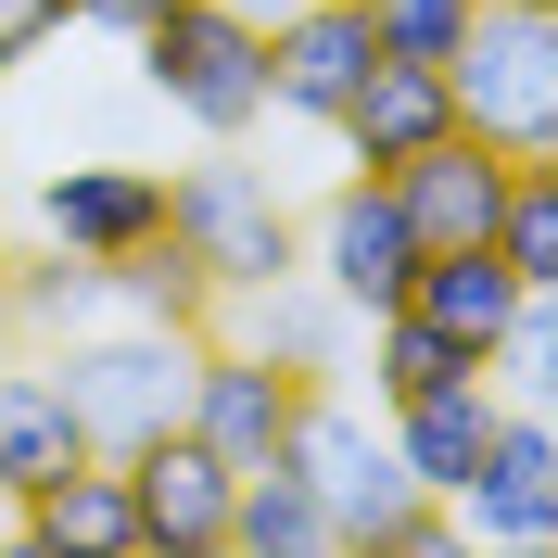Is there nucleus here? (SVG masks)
Here are the masks:
<instances>
[{"label": "nucleus", "instance_id": "1", "mask_svg": "<svg viewBox=\"0 0 558 558\" xmlns=\"http://www.w3.org/2000/svg\"><path fill=\"white\" fill-rule=\"evenodd\" d=\"M457 128L495 140V153H558V0H483L445 51Z\"/></svg>", "mask_w": 558, "mask_h": 558}, {"label": "nucleus", "instance_id": "2", "mask_svg": "<svg viewBox=\"0 0 558 558\" xmlns=\"http://www.w3.org/2000/svg\"><path fill=\"white\" fill-rule=\"evenodd\" d=\"M128 51H140V76H153V102L191 114L204 140L267 128V13H254V0H166Z\"/></svg>", "mask_w": 558, "mask_h": 558}, {"label": "nucleus", "instance_id": "3", "mask_svg": "<svg viewBox=\"0 0 558 558\" xmlns=\"http://www.w3.org/2000/svg\"><path fill=\"white\" fill-rule=\"evenodd\" d=\"M191 355H204V330H153V317H114V330L89 317V330H64L51 381H64L89 457H128V445H153V432H178V407H191Z\"/></svg>", "mask_w": 558, "mask_h": 558}, {"label": "nucleus", "instance_id": "4", "mask_svg": "<svg viewBox=\"0 0 558 558\" xmlns=\"http://www.w3.org/2000/svg\"><path fill=\"white\" fill-rule=\"evenodd\" d=\"M166 242L204 267V292H254V279H292L305 267V216L267 191V166H242L229 140H216L204 166H166Z\"/></svg>", "mask_w": 558, "mask_h": 558}, {"label": "nucleus", "instance_id": "5", "mask_svg": "<svg viewBox=\"0 0 558 558\" xmlns=\"http://www.w3.org/2000/svg\"><path fill=\"white\" fill-rule=\"evenodd\" d=\"M292 470L317 483V508H330V533H343V558H381L393 546V521H407V470H393V432L368 407H355L343 381H305V407H292Z\"/></svg>", "mask_w": 558, "mask_h": 558}, {"label": "nucleus", "instance_id": "6", "mask_svg": "<svg viewBox=\"0 0 558 558\" xmlns=\"http://www.w3.org/2000/svg\"><path fill=\"white\" fill-rule=\"evenodd\" d=\"M407 267H418V229H407V204H393V178L355 166L343 191L305 216V279L355 317V330H368L381 305H407Z\"/></svg>", "mask_w": 558, "mask_h": 558}, {"label": "nucleus", "instance_id": "7", "mask_svg": "<svg viewBox=\"0 0 558 558\" xmlns=\"http://www.w3.org/2000/svg\"><path fill=\"white\" fill-rule=\"evenodd\" d=\"M368 64H381V38L355 0H279L267 13V114H292V128H330Z\"/></svg>", "mask_w": 558, "mask_h": 558}, {"label": "nucleus", "instance_id": "8", "mask_svg": "<svg viewBox=\"0 0 558 558\" xmlns=\"http://www.w3.org/2000/svg\"><path fill=\"white\" fill-rule=\"evenodd\" d=\"M292 407H305V381L292 368H267L254 343H229V330H204V355H191V407H178V432L191 445H216L229 470H254V457L292 445Z\"/></svg>", "mask_w": 558, "mask_h": 558}, {"label": "nucleus", "instance_id": "9", "mask_svg": "<svg viewBox=\"0 0 558 558\" xmlns=\"http://www.w3.org/2000/svg\"><path fill=\"white\" fill-rule=\"evenodd\" d=\"M229 457L191 432L128 445V508H140V558H229Z\"/></svg>", "mask_w": 558, "mask_h": 558}, {"label": "nucleus", "instance_id": "10", "mask_svg": "<svg viewBox=\"0 0 558 558\" xmlns=\"http://www.w3.org/2000/svg\"><path fill=\"white\" fill-rule=\"evenodd\" d=\"M457 521L483 533V546H521V558L558 546V445H546V418H533L521 393L495 407V445H483V470H470V495H457Z\"/></svg>", "mask_w": 558, "mask_h": 558}, {"label": "nucleus", "instance_id": "11", "mask_svg": "<svg viewBox=\"0 0 558 558\" xmlns=\"http://www.w3.org/2000/svg\"><path fill=\"white\" fill-rule=\"evenodd\" d=\"M0 508H13V546H38V558H140L128 457H64L51 483L0 495Z\"/></svg>", "mask_w": 558, "mask_h": 558}, {"label": "nucleus", "instance_id": "12", "mask_svg": "<svg viewBox=\"0 0 558 558\" xmlns=\"http://www.w3.org/2000/svg\"><path fill=\"white\" fill-rule=\"evenodd\" d=\"M153 229H166V166H51L38 178V242L89 254V267H114Z\"/></svg>", "mask_w": 558, "mask_h": 558}, {"label": "nucleus", "instance_id": "13", "mask_svg": "<svg viewBox=\"0 0 558 558\" xmlns=\"http://www.w3.org/2000/svg\"><path fill=\"white\" fill-rule=\"evenodd\" d=\"M330 140H343L368 178H393L407 153L457 140V89H445V64H407V51H381V64L355 76V102L330 114Z\"/></svg>", "mask_w": 558, "mask_h": 558}, {"label": "nucleus", "instance_id": "14", "mask_svg": "<svg viewBox=\"0 0 558 558\" xmlns=\"http://www.w3.org/2000/svg\"><path fill=\"white\" fill-rule=\"evenodd\" d=\"M216 330H229V343H254L267 368H292V381H343V368H355V317L330 305L305 267H292V279H254V292H229V305H216Z\"/></svg>", "mask_w": 558, "mask_h": 558}, {"label": "nucleus", "instance_id": "15", "mask_svg": "<svg viewBox=\"0 0 558 558\" xmlns=\"http://www.w3.org/2000/svg\"><path fill=\"white\" fill-rule=\"evenodd\" d=\"M229 558H343V533H330V508L292 457H254L229 483Z\"/></svg>", "mask_w": 558, "mask_h": 558}, {"label": "nucleus", "instance_id": "16", "mask_svg": "<svg viewBox=\"0 0 558 558\" xmlns=\"http://www.w3.org/2000/svg\"><path fill=\"white\" fill-rule=\"evenodd\" d=\"M64 457H89V432H76L64 381H51V355H0V495L51 483Z\"/></svg>", "mask_w": 558, "mask_h": 558}, {"label": "nucleus", "instance_id": "17", "mask_svg": "<svg viewBox=\"0 0 558 558\" xmlns=\"http://www.w3.org/2000/svg\"><path fill=\"white\" fill-rule=\"evenodd\" d=\"M102 317H153V330H216V292H204V267L153 229V242H128L102 267Z\"/></svg>", "mask_w": 558, "mask_h": 558}, {"label": "nucleus", "instance_id": "18", "mask_svg": "<svg viewBox=\"0 0 558 558\" xmlns=\"http://www.w3.org/2000/svg\"><path fill=\"white\" fill-rule=\"evenodd\" d=\"M0 317H13V330H89V317H102V267H89V254H38V267H13V254H0Z\"/></svg>", "mask_w": 558, "mask_h": 558}, {"label": "nucleus", "instance_id": "19", "mask_svg": "<svg viewBox=\"0 0 558 558\" xmlns=\"http://www.w3.org/2000/svg\"><path fill=\"white\" fill-rule=\"evenodd\" d=\"M355 343H368V393H381V407H407V393L457 381V368H483V355H457L445 330H432V317H407V305H381Z\"/></svg>", "mask_w": 558, "mask_h": 558}, {"label": "nucleus", "instance_id": "20", "mask_svg": "<svg viewBox=\"0 0 558 558\" xmlns=\"http://www.w3.org/2000/svg\"><path fill=\"white\" fill-rule=\"evenodd\" d=\"M495 254H508V279H546V292H558V153H533V166L508 178V204H495Z\"/></svg>", "mask_w": 558, "mask_h": 558}, {"label": "nucleus", "instance_id": "21", "mask_svg": "<svg viewBox=\"0 0 558 558\" xmlns=\"http://www.w3.org/2000/svg\"><path fill=\"white\" fill-rule=\"evenodd\" d=\"M355 13H368V38H381V51H407V64H445L457 26H470L483 0H355Z\"/></svg>", "mask_w": 558, "mask_h": 558}, {"label": "nucleus", "instance_id": "22", "mask_svg": "<svg viewBox=\"0 0 558 558\" xmlns=\"http://www.w3.org/2000/svg\"><path fill=\"white\" fill-rule=\"evenodd\" d=\"M64 26H76V0H0V76H13V64H38Z\"/></svg>", "mask_w": 558, "mask_h": 558}, {"label": "nucleus", "instance_id": "23", "mask_svg": "<svg viewBox=\"0 0 558 558\" xmlns=\"http://www.w3.org/2000/svg\"><path fill=\"white\" fill-rule=\"evenodd\" d=\"M153 13H166V0H76V26H114V38H140Z\"/></svg>", "mask_w": 558, "mask_h": 558}, {"label": "nucleus", "instance_id": "24", "mask_svg": "<svg viewBox=\"0 0 558 558\" xmlns=\"http://www.w3.org/2000/svg\"><path fill=\"white\" fill-rule=\"evenodd\" d=\"M0 254H13V229H0Z\"/></svg>", "mask_w": 558, "mask_h": 558}]
</instances>
